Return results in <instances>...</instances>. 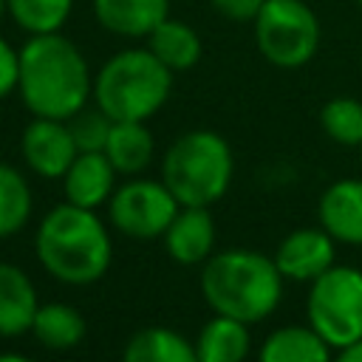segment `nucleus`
I'll return each mask as SVG.
<instances>
[{
	"label": "nucleus",
	"mask_w": 362,
	"mask_h": 362,
	"mask_svg": "<svg viewBox=\"0 0 362 362\" xmlns=\"http://www.w3.org/2000/svg\"><path fill=\"white\" fill-rule=\"evenodd\" d=\"M283 274L255 249H223L201 269V294L215 314L246 325L266 320L283 300Z\"/></svg>",
	"instance_id": "nucleus-3"
},
{
	"label": "nucleus",
	"mask_w": 362,
	"mask_h": 362,
	"mask_svg": "<svg viewBox=\"0 0 362 362\" xmlns=\"http://www.w3.org/2000/svg\"><path fill=\"white\" fill-rule=\"evenodd\" d=\"M173 90V71L150 48L113 54L93 76V102L113 122H147Z\"/></svg>",
	"instance_id": "nucleus-4"
},
{
	"label": "nucleus",
	"mask_w": 362,
	"mask_h": 362,
	"mask_svg": "<svg viewBox=\"0 0 362 362\" xmlns=\"http://www.w3.org/2000/svg\"><path fill=\"white\" fill-rule=\"evenodd\" d=\"M0 362H34V359L25 354H0Z\"/></svg>",
	"instance_id": "nucleus-29"
},
{
	"label": "nucleus",
	"mask_w": 362,
	"mask_h": 362,
	"mask_svg": "<svg viewBox=\"0 0 362 362\" xmlns=\"http://www.w3.org/2000/svg\"><path fill=\"white\" fill-rule=\"evenodd\" d=\"M198 362H246L252 339L249 325L223 314H215L204 322L198 337L192 339Z\"/></svg>",
	"instance_id": "nucleus-16"
},
{
	"label": "nucleus",
	"mask_w": 362,
	"mask_h": 362,
	"mask_svg": "<svg viewBox=\"0 0 362 362\" xmlns=\"http://www.w3.org/2000/svg\"><path fill=\"white\" fill-rule=\"evenodd\" d=\"M93 14L110 34L136 40L170 17V0H93Z\"/></svg>",
	"instance_id": "nucleus-15"
},
{
	"label": "nucleus",
	"mask_w": 362,
	"mask_h": 362,
	"mask_svg": "<svg viewBox=\"0 0 362 362\" xmlns=\"http://www.w3.org/2000/svg\"><path fill=\"white\" fill-rule=\"evenodd\" d=\"M164 238L167 255L181 266L206 263L215 252V218L209 206H181L170 221Z\"/></svg>",
	"instance_id": "nucleus-11"
},
{
	"label": "nucleus",
	"mask_w": 362,
	"mask_h": 362,
	"mask_svg": "<svg viewBox=\"0 0 362 362\" xmlns=\"http://www.w3.org/2000/svg\"><path fill=\"white\" fill-rule=\"evenodd\" d=\"M153 133L144 122H113L105 156L116 167L119 175H141L153 161Z\"/></svg>",
	"instance_id": "nucleus-18"
},
{
	"label": "nucleus",
	"mask_w": 362,
	"mask_h": 362,
	"mask_svg": "<svg viewBox=\"0 0 362 362\" xmlns=\"http://www.w3.org/2000/svg\"><path fill=\"white\" fill-rule=\"evenodd\" d=\"M178 209L181 204L164 187L161 178L153 181L133 175L130 181L113 189L107 201V221L116 232L136 240H147V238H161Z\"/></svg>",
	"instance_id": "nucleus-8"
},
{
	"label": "nucleus",
	"mask_w": 362,
	"mask_h": 362,
	"mask_svg": "<svg viewBox=\"0 0 362 362\" xmlns=\"http://www.w3.org/2000/svg\"><path fill=\"white\" fill-rule=\"evenodd\" d=\"M40 266L65 286H90L105 277L113 260L110 232L96 209L74 204L51 206L34 232Z\"/></svg>",
	"instance_id": "nucleus-2"
},
{
	"label": "nucleus",
	"mask_w": 362,
	"mask_h": 362,
	"mask_svg": "<svg viewBox=\"0 0 362 362\" xmlns=\"http://www.w3.org/2000/svg\"><path fill=\"white\" fill-rule=\"evenodd\" d=\"M255 42L277 68H300L320 48V20L305 0H266L255 17Z\"/></svg>",
	"instance_id": "nucleus-7"
},
{
	"label": "nucleus",
	"mask_w": 362,
	"mask_h": 362,
	"mask_svg": "<svg viewBox=\"0 0 362 362\" xmlns=\"http://www.w3.org/2000/svg\"><path fill=\"white\" fill-rule=\"evenodd\" d=\"M34 192L20 170L11 164H0V238H11L23 232L31 221Z\"/></svg>",
	"instance_id": "nucleus-22"
},
{
	"label": "nucleus",
	"mask_w": 362,
	"mask_h": 362,
	"mask_svg": "<svg viewBox=\"0 0 362 362\" xmlns=\"http://www.w3.org/2000/svg\"><path fill=\"white\" fill-rule=\"evenodd\" d=\"M65 122H68V130H71L79 153H102L105 150L113 119L102 107H82Z\"/></svg>",
	"instance_id": "nucleus-25"
},
{
	"label": "nucleus",
	"mask_w": 362,
	"mask_h": 362,
	"mask_svg": "<svg viewBox=\"0 0 362 362\" xmlns=\"http://www.w3.org/2000/svg\"><path fill=\"white\" fill-rule=\"evenodd\" d=\"M116 167L105 153H76L62 175V195L68 204L82 209L107 206L116 189Z\"/></svg>",
	"instance_id": "nucleus-13"
},
{
	"label": "nucleus",
	"mask_w": 362,
	"mask_h": 362,
	"mask_svg": "<svg viewBox=\"0 0 362 362\" xmlns=\"http://www.w3.org/2000/svg\"><path fill=\"white\" fill-rule=\"evenodd\" d=\"M40 308L34 280L14 263L0 260V337H23L31 331Z\"/></svg>",
	"instance_id": "nucleus-14"
},
{
	"label": "nucleus",
	"mask_w": 362,
	"mask_h": 362,
	"mask_svg": "<svg viewBox=\"0 0 362 362\" xmlns=\"http://www.w3.org/2000/svg\"><path fill=\"white\" fill-rule=\"evenodd\" d=\"M317 221L337 243L362 246V178L328 184L317 201Z\"/></svg>",
	"instance_id": "nucleus-12"
},
{
	"label": "nucleus",
	"mask_w": 362,
	"mask_h": 362,
	"mask_svg": "<svg viewBox=\"0 0 362 362\" xmlns=\"http://www.w3.org/2000/svg\"><path fill=\"white\" fill-rule=\"evenodd\" d=\"M308 325L334 348L362 339V269L331 266L308 283L305 294Z\"/></svg>",
	"instance_id": "nucleus-6"
},
{
	"label": "nucleus",
	"mask_w": 362,
	"mask_h": 362,
	"mask_svg": "<svg viewBox=\"0 0 362 362\" xmlns=\"http://www.w3.org/2000/svg\"><path fill=\"white\" fill-rule=\"evenodd\" d=\"M331 362H362V339L339 348L337 356H331Z\"/></svg>",
	"instance_id": "nucleus-28"
},
{
	"label": "nucleus",
	"mask_w": 362,
	"mask_h": 362,
	"mask_svg": "<svg viewBox=\"0 0 362 362\" xmlns=\"http://www.w3.org/2000/svg\"><path fill=\"white\" fill-rule=\"evenodd\" d=\"M266 0H212L215 11L226 20H235V23H255V17L260 14Z\"/></svg>",
	"instance_id": "nucleus-27"
},
{
	"label": "nucleus",
	"mask_w": 362,
	"mask_h": 362,
	"mask_svg": "<svg viewBox=\"0 0 362 362\" xmlns=\"http://www.w3.org/2000/svg\"><path fill=\"white\" fill-rule=\"evenodd\" d=\"M31 334L48 351H71L85 337V317L68 303H40Z\"/></svg>",
	"instance_id": "nucleus-20"
},
{
	"label": "nucleus",
	"mask_w": 362,
	"mask_h": 362,
	"mask_svg": "<svg viewBox=\"0 0 362 362\" xmlns=\"http://www.w3.org/2000/svg\"><path fill=\"white\" fill-rule=\"evenodd\" d=\"M8 11V6H6V0H0V20H3V14Z\"/></svg>",
	"instance_id": "nucleus-30"
},
{
	"label": "nucleus",
	"mask_w": 362,
	"mask_h": 362,
	"mask_svg": "<svg viewBox=\"0 0 362 362\" xmlns=\"http://www.w3.org/2000/svg\"><path fill=\"white\" fill-rule=\"evenodd\" d=\"M320 127L322 133L345 147L362 144V102L354 96H337L322 105L320 110Z\"/></svg>",
	"instance_id": "nucleus-23"
},
{
	"label": "nucleus",
	"mask_w": 362,
	"mask_h": 362,
	"mask_svg": "<svg viewBox=\"0 0 362 362\" xmlns=\"http://www.w3.org/2000/svg\"><path fill=\"white\" fill-rule=\"evenodd\" d=\"M359 156H362V144H359Z\"/></svg>",
	"instance_id": "nucleus-31"
},
{
	"label": "nucleus",
	"mask_w": 362,
	"mask_h": 362,
	"mask_svg": "<svg viewBox=\"0 0 362 362\" xmlns=\"http://www.w3.org/2000/svg\"><path fill=\"white\" fill-rule=\"evenodd\" d=\"M232 173V147L215 130L181 133L161 158V181L181 206H212L226 195Z\"/></svg>",
	"instance_id": "nucleus-5"
},
{
	"label": "nucleus",
	"mask_w": 362,
	"mask_h": 362,
	"mask_svg": "<svg viewBox=\"0 0 362 362\" xmlns=\"http://www.w3.org/2000/svg\"><path fill=\"white\" fill-rule=\"evenodd\" d=\"M356 3H359V6H362V0H356Z\"/></svg>",
	"instance_id": "nucleus-33"
},
{
	"label": "nucleus",
	"mask_w": 362,
	"mask_h": 362,
	"mask_svg": "<svg viewBox=\"0 0 362 362\" xmlns=\"http://www.w3.org/2000/svg\"><path fill=\"white\" fill-rule=\"evenodd\" d=\"M17 74H20V51H14L0 37V99L17 90Z\"/></svg>",
	"instance_id": "nucleus-26"
},
{
	"label": "nucleus",
	"mask_w": 362,
	"mask_h": 362,
	"mask_svg": "<svg viewBox=\"0 0 362 362\" xmlns=\"http://www.w3.org/2000/svg\"><path fill=\"white\" fill-rule=\"evenodd\" d=\"M122 362H198L195 345L164 325H150L136 331L122 351Z\"/></svg>",
	"instance_id": "nucleus-19"
},
{
	"label": "nucleus",
	"mask_w": 362,
	"mask_h": 362,
	"mask_svg": "<svg viewBox=\"0 0 362 362\" xmlns=\"http://www.w3.org/2000/svg\"><path fill=\"white\" fill-rule=\"evenodd\" d=\"M147 48L164 62L170 71H187L201 59V37L192 25L181 20H161L147 34Z\"/></svg>",
	"instance_id": "nucleus-21"
},
{
	"label": "nucleus",
	"mask_w": 362,
	"mask_h": 362,
	"mask_svg": "<svg viewBox=\"0 0 362 362\" xmlns=\"http://www.w3.org/2000/svg\"><path fill=\"white\" fill-rule=\"evenodd\" d=\"M331 351L311 325H283L263 339L257 362H331Z\"/></svg>",
	"instance_id": "nucleus-17"
},
{
	"label": "nucleus",
	"mask_w": 362,
	"mask_h": 362,
	"mask_svg": "<svg viewBox=\"0 0 362 362\" xmlns=\"http://www.w3.org/2000/svg\"><path fill=\"white\" fill-rule=\"evenodd\" d=\"M359 59H362V51H359Z\"/></svg>",
	"instance_id": "nucleus-32"
},
{
	"label": "nucleus",
	"mask_w": 362,
	"mask_h": 362,
	"mask_svg": "<svg viewBox=\"0 0 362 362\" xmlns=\"http://www.w3.org/2000/svg\"><path fill=\"white\" fill-rule=\"evenodd\" d=\"M17 93L34 116L71 119L93 96V76L68 37L59 31L31 34L20 48Z\"/></svg>",
	"instance_id": "nucleus-1"
},
{
	"label": "nucleus",
	"mask_w": 362,
	"mask_h": 362,
	"mask_svg": "<svg viewBox=\"0 0 362 362\" xmlns=\"http://www.w3.org/2000/svg\"><path fill=\"white\" fill-rule=\"evenodd\" d=\"M20 153L25 167L40 175V178H62L65 170L71 167V161L76 158V144L74 136L68 130L65 119H45V116H34L20 139Z\"/></svg>",
	"instance_id": "nucleus-9"
},
{
	"label": "nucleus",
	"mask_w": 362,
	"mask_h": 362,
	"mask_svg": "<svg viewBox=\"0 0 362 362\" xmlns=\"http://www.w3.org/2000/svg\"><path fill=\"white\" fill-rule=\"evenodd\" d=\"M272 260L286 280L311 283L337 263V240L322 226H303L277 243Z\"/></svg>",
	"instance_id": "nucleus-10"
},
{
	"label": "nucleus",
	"mask_w": 362,
	"mask_h": 362,
	"mask_svg": "<svg viewBox=\"0 0 362 362\" xmlns=\"http://www.w3.org/2000/svg\"><path fill=\"white\" fill-rule=\"evenodd\" d=\"M6 6L23 31L51 34L65 25L74 0H6Z\"/></svg>",
	"instance_id": "nucleus-24"
}]
</instances>
